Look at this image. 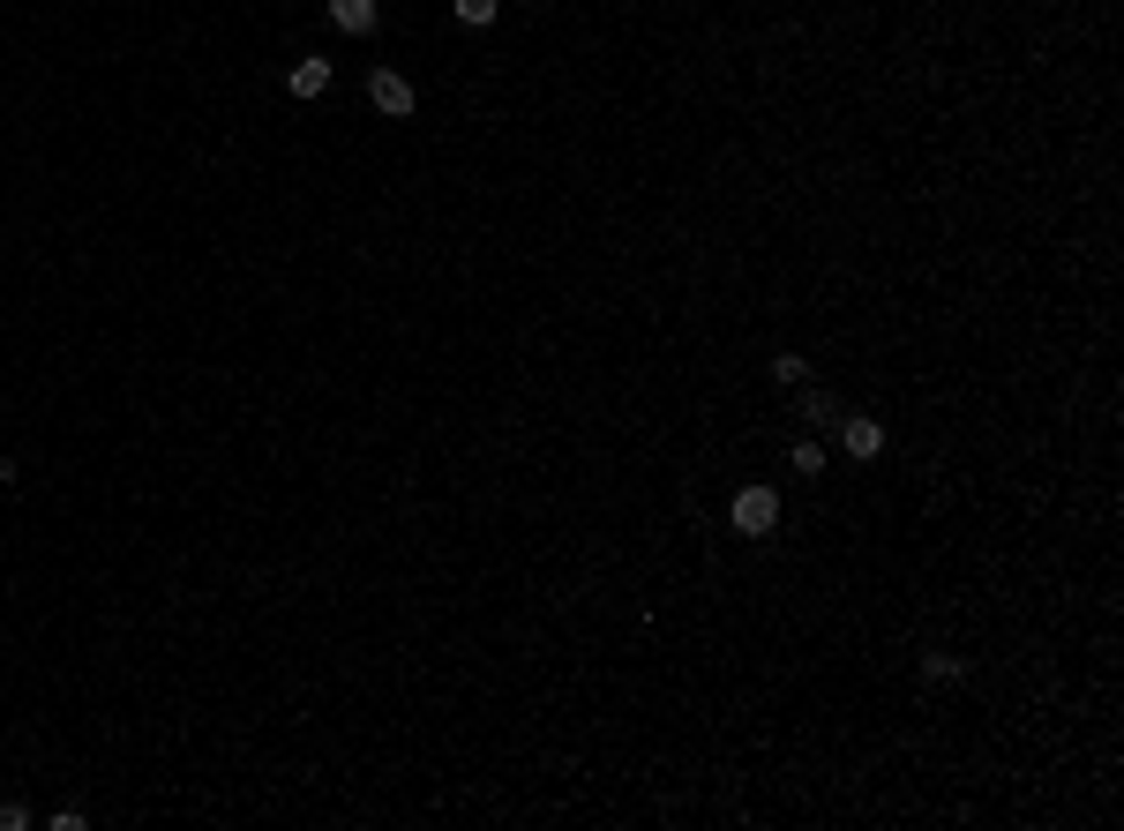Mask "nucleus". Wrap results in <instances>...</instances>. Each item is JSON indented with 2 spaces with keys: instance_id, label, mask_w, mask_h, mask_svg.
I'll use <instances>...</instances> for the list:
<instances>
[{
  "instance_id": "423d86ee",
  "label": "nucleus",
  "mask_w": 1124,
  "mask_h": 831,
  "mask_svg": "<svg viewBox=\"0 0 1124 831\" xmlns=\"http://www.w3.org/2000/svg\"><path fill=\"white\" fill-rule=\"evenodd\" d=\"M802 419H810V427H833V435H839V419H847V413H839V397H825V390H802Z\"/></svg>"
},
{
  "instance_id": "0eeeda50",
  "label": "nucleus",
  "mask_w": 1124,
  "mask_h": 831,
  "mask_svg": "<svg viewBox=\"0 0 1124 831\" xmlns=\"http://www.w3.org/2000/svg\"><path fill=\"white\" fill-rule=\"evenodd\" d=\"M496 8H502V0H450V15H458V23H472V31H488V23H496Z\"/></svg>"
},
{
  "instance_id": "f03ea898",
  "label": "nucleus",
  "mask_w": 1124,
  "mask_h": 831,
  "mask_svg": "<svg viewBox=\"0 0 1124 831\" xmlns=\"http://www.w3.org/2000/svg\"><path fill=\"white\" fill-rule=\"evenodd\" d=\"M368 98H375V113H390V121H405V113L420 105L413 83H405L398 68H375V76H368Z\"/></svg>"
},
{
  "instance_id": "9d476101",
  "label": "nucleus",
  "mask_w": 1124,
  "mask_h": 831,
  "mask_svg": "<svg viewBox=\"0 0 1124 831\" xmlns=\"http://www.w3.org/2000/svg\"><path fill=\"white\" fill-rule=\"evenodd\" d=\"M794 472H825V450L817 442H794Z\"/></svg>"
},
{
  "instance_id": "39448f33",
  "label": "nucleus",
  "mask_w": 1124,
  "mask_h": 831,
  "mask_svg": "<svg viewBox=\"0 0 1124 831\" xmlns=\"http://www.w3.org/2000/svg\"><path fill=\"white\" fill-rule=\"evenodd\" d=\"M375 15H382L375 0H331V23H337V31H353V38H368Z\"/></svg>"
},
{
  "instance_id": "6e6552de",
  "label": "nucleus",
  "mask_w": 1124,
  "mask_h": 831,
  "mask_svg": "<svg viewBox=\"0 0 1124 831\" xmlns=\"http://www.w3.org/2000/svg\"><path fill=\"white\" fill-rule=\"evenodd\" d=\"M922 674H930V682H959L967 666H959L953 652H922Z\"/></svg>"
},
{
  "instance_id": "9b49d317",
  "label": "nucleus",
  "mask_w": 1124,
  "mask_h": 831,
  "mask_svg": "<svg viewBox=\"0 0 1124 831\" xmlns=\"http://www.w3.org/2000/svg\"><path fill=\"white\" fill-rule=\"evenodd\" d=\"M23 824H31V809L23 801H0V831H23Z\"/></svg>"
},
{
  "instance_id": "f257e3e1",
  "label": "nucleus",
  "mask_w": 1124,
  "mask_h": 831,
  "mask_svg": "<svg viewBox=\"0 0 1124 831\" xmlns=\"http://www.w3.org/2000/svg\"><path fill=\"white\" fill-rule=\"evenodd\" d=\"M727 517H735V532H743V540H765V532L780 525V495H772V487H743Z\"/></svg>"
},
{
  "instance_id": "1a4fd4ad",
  "label": "nucleus",
  "mask_w": 1124,
  "mask_h": 831,
  "mask_svg": "<svg viewBox=\"0 0 1124 831\" xmlns=\"http://www.w3.org/2000/svg\"><path fill=\"white\" fill-rule=\"evenodd\" d=\"M802 374H810V360H802V352H780V360H772V382H788V390L802 382Z\"/></svg>"
},
{
  "instance_id": "7ed1b4c3",
  "label": "nucleus",
  "mask_w": 1124,
  "mask_h": 831,
  "mask_svg": "<svg viewBox=\"0 0 1124 831\" xmlns=\"http://www.w3.org/2000/svg\"><path fill=\"white\" fill-rule=\"evenodd\" d=\"M839 450H847V458H877V450H884V419L847 413L839 419Z\"/></svg>"
},
{
  "instance_id": "20e7f679",
  "label": "nucleus",
  "mask_w": 1124,
  "mask_h": 831,
  "mask_svg": "<svg viewBox=\"0 0 1124 831\" xmlns=\"http://www.w3.org/2000/svg\"><path fill=\"white\" fill-rule=\"evenodd\" d=\"M286 90H292V98H323V90H331V60L300 53V60L286 68Z\"/></svg>"
}]
</instances>
